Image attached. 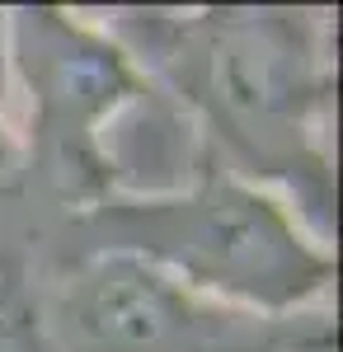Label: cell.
Segmentation results:
<instances>
[{
	"instance_id": "cell-3",
	"label": "cell",
	"mask_w": 343,
	"mask_h": 352,
	"mask_svg": "<svg viewBox=\"0 0 343 352\" xmlns=\"http://www.w3.org/2000/svg\"><path fill=\"white\" fill-rule=\"evenodd\" d=\"M10 127L56 235L61 221L113 197L108 146L156 80L94 10L19 5L10 10Z\"/></svg>"
},
{
	"instance_id": "cell-4",
	"label": "cell",
	"mask_w": 343,
	"mask_h": 352,
	"mask_svg": "<svg viewBox=\"0 0 343 352\" xmlns=\"http://www.w3.org/2000/svg\"><path fill=\"white\" fill-rule=\"evenodd\" d=\"M48 352H339L334 305L254 315L123 254H85L38 282Z\"/></svg>"
},
{
	"instance_id": "cell-6",
	"label": "cell",
	"mask_w": 343,
	"mask_h": 352,
	"mask_svg": "<svg viewBox=\"0 0 343 352\" xmlns=\"http://www.w3.org/2000/svg\"><path fill=\"white\" fill-rule=\"evenodd\" d=\"M0 352H48L38 333V268L0 249Z\"/></svg>"
},
{
	"instance_id": "cell-2",
	"label": "cell",
	"mask_w": 343,
	"mask_h": 352,
	"mask_svg": "<svg viewBox=\"0 0 343 352\" xmlns=\"http://www.w3.org/2000/svg\"><path fill=\"white\" fill-rule=\"evenodd\" d=\"M85 254H123L254 315H306L334 305L339 249L320 240L278 192L202 169L184 188L146 197H104L61 221L43 272Z\"/></svg>"
},
{
	"instance_id": "cell-7",
	"label": "cell",
	"mask_w": 343,
	"mask_h": 352,
	"mask_svg": "<svg viewBox=\"0 0 343 352\" xmlns=\"http://www.w3.org/2000/svg\"><path fill=\"white\" fill-rule=\"evenodd\" d=\"M10 99H14V85H10V10H0V118H10Z\"/></svg>"
},
{
	"instance_id": "cell-1",
	"label": "cell",
	"mask_w": 343,
	"mask_h": 352,
	"mask_svg": "<svg viewBox=\"0 0 343 352\" xmlns=\"http://www.w3.org/2000/svg\"><path fill=\"white\" fill-rule=\"evenodd\" d=\"M94 14L184 109L211 164L278 192L320 240L339 244V10L127 5Z\"/></svg>"
},
{
	"instance_id": "cell-5",
	"label": "cell",
	"mask_w": 343,
	"mask_h": 352,
	"mask_svg": "<svg viewBox=\"0 0 343 352\" xmlns=\"http://www.w3.org/2000/svg\"><path fill=\"white\" fill-rule=\"evenodd\" d=\"M48 240H52V217L33 197L28 164H24V151H19V136L10 127V118H0V249L24 254L38 268V282H43Z\"/></svg>"
}]
</instances>
